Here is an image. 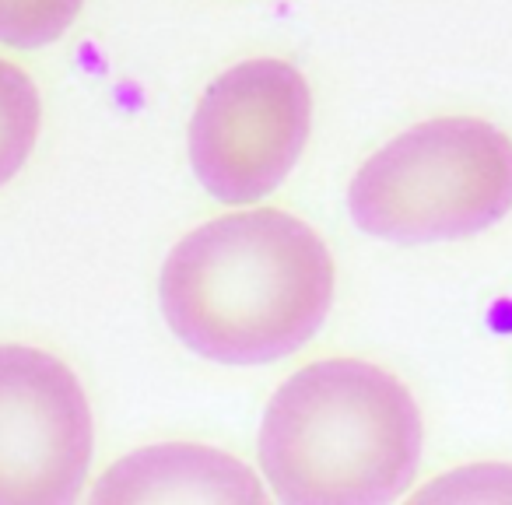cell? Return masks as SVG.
<instances>
[{
	"mask_svg": "<svg viewBox=\"0 0 512 505\" xmlns=\"http://www.w3.org/2000/svg\"><path fill=\"white\" fill-rule=\"evenodd\" d=\"M85 0H0V43L39 50L64 36Z\"/></svg>",
	"mask_w": 512,
	"mask_h": 505,
	"instance_id": "obj_8",
	"label": "cell"
},
{
	"mask_svg": "<svg viewBox=\"0 0 512 505\" xmlns=\"http://www.w3.org/2000/svg\"><path fill=\"white\" fill-rule=\"evenodd\" d=\"M348 211L390 242L477 235L512 211V141L470 116L418 123L355 172Z\"/></svg>",
	"mask_w": 512,
	"mask_h": 505,
	"instance_id": "obj_3",
	"label": "cell"
},
{
	"mask_svg": "<svg viewBox=\"0 0 512 505\" xmlns=\"http://www.w3.org/2000/svg\"><path fill=\"white\" fill-rule=\"evenodd\" d=\"M428 498H512V470L509 467H470L428 484L418 502Z\"/></svg>",
	"mask_w": 512,
	"mask_h": 505,
	"instance_id": "obj_9",
	"label": "cell"
},
{
	"mask_svg": "<svg viewBox=\"0 0 512 505\" xmlns=\"http://www.w3.org/2000/svg\"><path fill=\"white\" fill-rule=\"evenodd\" d=\"M309 127L313 95L292 64H235L197 102L190 123L193 172L221 204H253L288 179Z\"/></svg>",
	"mask_w": 512,
	"mask_h": 505,
	"instance_id": "obj_4",
	"label": "cell"
},
{
	"mask_svg": "<svg viewBox=\"0 0 512 505\" xmlns=\"http://www.w3.org/2000/svg\"><path fill=\"white\" fill-rule=\"evenodd\" d=\"M421 414L397 376L327 358L285 379L260 425V467L281 502L376 505L411 488Z\"/></svg>",
	"mask_w": 512,
	"mask_h": 505,
	"instance_id": "obj_2",
	"label": "cell"
},
{
	"mask_svg": "<svg viewBox=\"0 0 512 505\" xmlns=\"http://www.w3.org/2000/svg\"><path fill=\"white\" fill-rule=\"evenodd\" d=\"M92 463V411L78 376L39 348H0V505H64Z\"/></svg>",
	"mask_w": 512,
	"mask_h": 505,
	"instance_id": "obj_5",
	"label": "cell"
},
{
	"mask_svg": "<svg viewBox=\"0 0 512 505\" xmlns=\"http://www.w3.org/2000/svg\"><path fill=\"white\" fill-rule=\"evenodd\" d=\"M39 92L22 67L0 60V186L15 179L29 162L39 137Z\"/></svg>",
	"mask_w": 512,
	"mask_h": 505,
	"instance_id": "obj_7",
	"label": "cell"
},
{
	"mask_svg": "<svg viewBox=\"0 0 512 505\" xmlns=\"http://www.w3.org/2000/svg\"><path fill=\"white\" fill-rule=\"evenodd\" d=\"M158 299L172 334L221 365H264L320 334L334 302V260L295 214H225L169 253Z\"/></svg>",
	"mask_w": 512,
	"mask_h": 505,
	"instance_id": "obj_1",
	"label": "cell"
},
{
	"mask_svg": "<svg viewBox=\"0 0 512 505\" xmlns=\"http://www.w3.org/2000/svg\"><path fill=\"white\" fill-rule=\"evenodd\" d=\"M95 502H264V481L218 449L165 442L113 463Z\"/></svg>",
	"mask_w": 512,
	"mask_h": 505,
	"instance_id": "obj_6",
	"label": "cell"
}]
</instances>
